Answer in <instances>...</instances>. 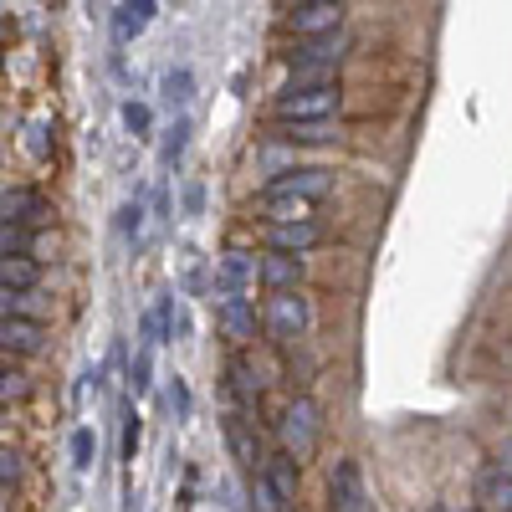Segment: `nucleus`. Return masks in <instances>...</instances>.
Wrapping results in <instances>:
<instances>
[{"instance_id":"obj_1","label":"nucleus","mask_w":512,"mask_h":512,"mask_svg":"<svg viewBox=\"0 0 512 512\" xmlns=\"http://www.w3.org/2000/svg\"><path fill=\"white\" fill-rule=\"evenodd\" d=\"M328 195H333V175H328V169H318V164L282 169L277 180L262 185V205L272 210L277 221H297V210H308V205H318Z\"/></svg>"},{"instance_id":"obj_2","label":"nucleus","mask_w":512,"mask_h":512,"mask_svg":"<svg viewBox=\"0 0 512 512\" xmlns=\"http://www.w3.org/2000/svg\"><path fill=\"white\" fill-rule=\"evenodd\" d=\"M282 57L292 67V88H297V82H333V72L344 67V31L297 36Z\"/></svg>"},{"instance_id":"obj_3","label":"nucleus","mask_w":512,"mask_h":512,"mask_svg":"<svg viewBox=\"0 0 512 512\" xmlns=\"http://www.w3.org/2000/svg\"><path fill=\"white\" fill-rule=\"evenodd\" d=\"M338 108H344L338 82H297V88H282L272 103L277 123H333Z\"/></svg>"},{"instance_id":"obj_4","label":"nucleus","mask_w":512,"mask_h":512,"mask_svg":"<svg viewBox=\"0 0 512 512\" xmlns=\"http://www.w3.org/2000/svg\"><path fill=\"white\" fill-rule=\"evenodd\" d=\"M318 436H323V420H318V405L308 395H292L282 420H277V441L292 461H308L318 451Z\"/></svg>"},{"instance_id":"obj_5","label":"nucleus","mask_w":512,"mask_h":512,"mask_svg":"<svg viewBox=\"0 0 512 512\" xmlns=\"http://www.w3.org/2000/svg\"><path fill=\"white\" fill-rule=\"evenodd\" d=\"M313 328V303L303 292H272V303H267V333H272V344H297Z\"/></svg>"},{"instance_id":"obj_6","label":"nucleus","mask_w":512,"mask_h":512,"mask_svg":"<svg viewBox=\"0 0 512 512\" xmlns=\"http://www.w3.org/2000/svg\"><path fill=\"white\" fill-rule=\"evenodd\" d=\"M328 512H374L369 492H364V472L354 456H338L328 466Z\"/></svg>"},{"instance_id":"obj_7","label":"nucleus","mask_w":512,"mask_h":512,"mask_svg":"<svg viewBox=\"0 0 512 512\" xmlns=\"http://www.w3.org/2000/svg\"><path fill=\"white\" fill-rule=\"evenodd\" d=\"M216 323H221V333L231 338V344H251V338H256V303L246 292H221Z\"/></svg>"},{"instance_id":"obj_8","label":"nucleus","mask_w":512,"mask_h":512,"mask_svg":"<svg viewBox=\"0 0 512 512\" xmlns=\"http://www.w3.org/2000/svg\"><path fill=\"white\" fill-rule=\"evenodd\" d=\"M226 384H231V400L246 405V410H256V405H262V395H267V379H262V369H256L251 354H231Z\"/></svg>"},{"instance_id":"obj_9","label":"nucleus","mask_w":512,"mask_h":512,"mask_svg":"<svg viewBox=\"0 0 512 512\" xmlns=\"http://www.w3.org/2000/svg\"><path fill=\"white\" fill-rule=\"evenodd\" d=\"M318 241H323V226L308 221V216H297V221H272V231H267V246H272V251H287V256H308Z\"/></svg>"},{"instance_id":"obj_10","label":"nucleus","mask_w":512,"mask_h":512,"mask_svg":"<svg viewBox=\"0 0 512 512\" xmlns=\"http://www.w3.org/2000/svg\"><path fill=\"white\" fill-rule=\"evenodd\" d=\"M292 36H323V31H344V6H328V0H303L287 16Z\"/></svg>"},{"instance_id":"obj_11","label":"nucleus","mask_w":512,"mask_h":512,"mask_svg":"<svg viewBox=\"0 0 512 512\" xmlns=\"http://www.w3.org/2000/svg\"><path fill=\"white\" fill-rule=\"evenodd\" d=\"M251 282H262V256L256 251H226L216 262V292H246Z\"/></svg>"},{"instance_id":"obj_12","label":"nucleus","mask_w":512,"mask_h":512,"mask_svg":"<svg viewBox=\"0 0 512 512\" xmlns=\"http://www.w3.org/2000/svg\"><path fill=\"white\" fill-rule=\"evenodd\" d=\"M159 16V0H118L113 6V41L118 47H128V41H139Z\"/></svg>"},{"instance_id":"obj_13","label":"nucleus","mask_w":512,"mask_h":512,"mask_svg":"<svg viewBox=\"0 0 512 512\" xmlns=\"http://www.w3.org/2000/svg\"><path fill=\"white\" fill-rule=\"evenodd\" d=\"M226 446H231V456L246 466V472H262V436H256V420H246V415H226Z\"/></svg>"},{"instance_id":"obj_14","label":"nucleus","mask_w":512,"mask_h":512,"mask_svg":"<svg viewBox=\"0 0 512 512\" xmlns=\"http://www.w3.org/2000/svg\"><path fill=\"white\" fill-rule=\"evenodd\" d=\"M0 349L31 359L47 349V328H41V318H0Z\"/></svg>"},{"instance_id":"obj_15","label":"nucleus","mask_w":512,"mask_h":512,"mask_svg":"<svg viewBox=\"0 0 512 512\" xmlns=\"http://www.w3.org/2000/svg\"><path fill=\"white\" fill-rule=\"evenodd\" d=\"M303 277H308V262H303V256H287V251H267V256H262V282H267L272 292L303 287Z\"/></svg>"},{"instance_id":"obj_16","label":"nucleus","mask_w":512,"mask_h":512,"mask_svg":"<svg viewBox=\"0 0 512 512\" xmlns=\"http://www.w3.org/2000/svg\"><path fill=\"white\" fill-rule=\"evenodd\" d=\"M0 221H16V226H31V221H47V200H41L36 190H0Z\"/></svg>"},{"instance_id":"obj_17","label":"nucleus","mask_w":512,"mask_h":512,"mask_svg":"<svg viewBox=\"0 0 512 512\" xmlns=\"http://www.w3.org/2000/svg\"><path fill=\"white\" fill-rule=\"evenodd\" d=\"M303 461H292L287 451H277V456H267L262 461V477L272 482V492L287 502V507H297V482H303V472H297Z\"/></svg>"},{"instance_id":"obj_18","label":"nucleus","mask_w":512,"mask_h":512,"mask_svg":"<svg viewBox=\"0 0 512 512\" xmlns=\"http://www.w3.org/2000/svg\"><path fill=\"white\" fill-rule=\"evenodd\" d=\"M477 502H482L487 512H512V477L502 472V466L482 472V482H477Z\"/></svg>"},{"instance_id":"obj_19","label":"nucleus","mask_w":512,"mask_h":512,"mask_svg":"<svg viewBox=\"0 0 512 512\" xmlns=\"http://www.w3.org/2000/svg\"><path fill=\"white\" fill-rule=\"evenodd\" d=\"M36 282H41L36 256H0V287H21V292H31Z\"/></svg>"},{"instance_id":"obj_20","label":"nucleus","mask_w":512,"mask_h":512,"mask_svg":"<svg viewBox=\"0 0 512 512\" xmlns=\"http://www.w3.org/2000/svg\"><path fill=\"white\" fill-rule=\"evenodd\" d=\"M159 98H164L169 108H185V103L195 98V72H190V67H169L164 82H159Z\"/></svg>"},{"instance_id":"obj_21","label":"nucleus","mask_w":512,"mask_h":512,"mask_svg":"<svg viewBox=\"0 0 512 512\" xmlns=\"http://www.w3.org/2000/svg\"><path fill=\"white\" fill-rule=\"evenodd\" d=\"M185 149H190V118H175L164 128V144H159V164L164 169H175L180 159H185Z\"/></svg>"},{"instance_id":"obj_22","label":"nucleus","mask_w":512,"mask_h":512,"mask_svg":"<svg viewBox=\"0 0 512 512\" xmlns=\"http://www.w3.org/2000/svg\"><path fill=\"white\" fill-rule=\"evenodd\" d=\"M0 318H41V297L36 287L21 292V287H0Z\"/></svg>"},{"instance_id":"obj_23","label":"nucleus","mask_w":512,"mask_h":512,"mask_svg":"<svg viewBox=\"0 0 512 512\" xmlns=\"http://www.w3.org/2000/svg\"><path fill=\"white\" fill-rule=\"evenodd\" d=\"M246 502H251V512H287V502L272 492V482H267L262 472L251 477V492H246Z\"/></svg>"},{"instance_id":"obj_24","label":"nucleus","mask_w":512,"mask_h":512,"mask_svg":"<svg viewBox=\"0 0 512 512\" xmlns=\"http://www.w3.org/2000/svg\"><path fill=\"white\" fill-rule=\"evenodd\" d=\"M277 128H282V139H292V144H328L333 139L328 123H277Z\"/></svg>"},{"instance_id":"obj_25","label":"nucleus","mask_w":512,"mask_h":512,"mask_svg":"<svg viewBox=\"0 0 512 512\" xmlns=\"http://www.w3.org/2000/svg\"><path fill=\"white\" fill-rule=\"evenodd\" d=\"M26 395H31V379L16 374L11 364H0V405H6V400H26Z\"/></svg>"},{"instance_id":"obj_26","label":"nucleus","mask_w":512,"mask_h":512,"mask_svg":"<svg viewBox=\"0 0 512 512\" xmlns=\"http://www.w3.org/2000/svg\"><path fill=\"white\" fill-rule=\"evenodd\" d=\"M139 231H144V205H139V200L118 205V236H123V241H139Z\"/></svg>"},{"instance_id":"obj_27","label":"nucleus","mask_w":512,"mask_h":512,"mask_svg":"<svg viewBox=\"0 0 512 512\" xmlns=\"http://www.w3.org/2000/svg\"><path fill=\"white\" fill-rule=\"evenodd\" d=\"M26 246H31L26 226H16V221H0V256H26Z\"/></svg>"},{"instance_id":"obj_28","label":"nucleus","mask_w":512,"mask_h":512,"mask_svg":"<svg viewBox=\"0 0 512 512\" xmlns=\"http://www.w3.org/2000/svg\"><path fill=\"white\" fill-rule=\"evenodd\" d=\"M149 374H154V359H149V344H144V349L134 354V369H128V384H134V395H149V384H154Z\"/></svg>"},{"instance_id":"obj_29","label":"nucleus","mask_w":512,"mask_h":512,"mask_svg":"<svg viewBox=\"0 0 512 512\" xmlns=\"http://www.w3.org/2000/svg\"><path fill=\"white\" fill-rule=\"evenodd\" d=\"M123 128H128L134 139H144L149 128H154V113H149L144 103H123Z\"/></svg>"},{"instance_id":"obj_30","label":"nucleus","mask_w":512,"mask_h":512,"mask_svg":"<svg viewBox=\"0 0 512 512\" xmlns=\"http://www.w3.org/2000/svg\"><path fill=\"white\" fill-rule=\"evenodd\" d=\"M93 456H98V441H93V431H77V436H72V466H77V472H88V466H93Z\"/></svg>"},{"instance_id":"obj_31","label":"nucleus","mask_w":512,"mask_h":512,"mask_svg":"<svg viewBox=\"0 0 512 512\" xmlns=\"http://www.w3.org/2000/svg\"><path fill=\"white\" fill-rule=\"evenodd\" d=\"M139 441H144V425H139L134 410H128V415H123V461H134V456H139Z\"/></svg>"},{"instance_id":"obj_32","label":"nucleus","mask_w":512,"mask_h":512,"mask_svg":"<svg viewBox=\"0 0 512 512\" xmlns=\"http://www.w3.org/2000/svg\"><path fill=\"white\" fill-rule=\"evenodd\" d=\"M169 405H175V420H190V410H195V400H190V384L175 374L169 379Z\"/></svg>"},{"instance_id":"obj_33","label":"nucleus","mask_w":512,"mask_h":512,"mask_svg":"<svg viewBox=\"0 0 512 512\" xmlns=\"http://www.w3.org/2000/svg\"><path fill=\"white\" fill-rule=\"evenodd\" d=\"M16 477H21V456H16L11 446H0V487L16 482Z\"/></svg>"},{"instance_id":"obj_34","label":"nucleus","mask_w":512,"mask_h":512,"mask_svg":"<svg viewBox=\"0 0 512 512\" xmlns=\"http://www.w3.org/2000/svg\"><path fill=\"white\" fill-rule=\"evenodd\" d=\"M200 205H205V190L190 185V190H185V216H200Z\"/></svg>"},{"instance_id":"obj_35","label":"nucleus","mask_w":512,"mask_h":512,"mask_svg":"<svg viewBox=\"0 0 512 512\" xmlns=\"http://www.w3.org/2000/svg\"><path fill=\"white\" fill-rule=\"evenodd\" d=\"M497 466H502V472L512 477V441H502V451H497Z\"/></svg>"},{"instance_id":"obj_36","label":"nucleus","mask_w":512,"mask_h":512,"mask_svg":"<svg viewBox=\"0 0 512 512\" xmlns=\"http://www.w3.org/2000/svg\"><path fill=\"white\" fill-rule=\"evenodd\" d=\"M328 6H344V0H328Z\"/></svg>"},{"instance_id":"obj_37","label":"nucleus","mask_w":512,"mask_h":512,"mask_svg":"<svg viewBox=\"0 0 512 512\" xmlns=\"http://www.w3.org/2000/svg\"><path fill=\"white\" fill-rule=\"evenodd\" d=\"M461 512H477V507H461Z\"/></svg>"},{"instance_id":"obj_38","label":"nucleus","mask_w":512,"mask_h":512,"mask_svg":"<svg viewBox=\"0 0 512 512\" xmlns=\"http://www.w3.org/2000/svg\"><path fill=\"white\" fill-rule=\"evenodd\" d=\"M0 67H6V57H0Z\"/></svg>"}]
</instances>
